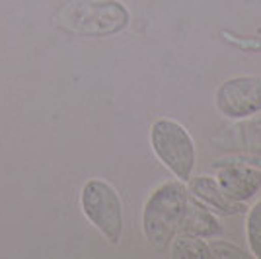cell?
Segmentation results:
<instances>
[{
    "label": "cell",
    "mask_w": 261,
    "mask_h": 259,
    "mask_svg": "<svg viewBox=\"0 0 261 259\" xmlns=\"http://www.w3.org/2000/svg\"><path fill=\"white\" fill-rule=\"evenodd\" d=\"M129 22V10L117 0H68L53 14L55 28L84 37L115 35Z\"/></svg>",
    "instance_id": "cell-2"
},
{
    "label": "cell",
    "mask_w": 261,
    "mask_h": 259,
    "mask_svg": "<svg viewBox=\"0 0 261 259\" xmlns=\"http://www.w3.org/2000/svg\"><path fill=\"white\" fill-rule=\"evenodd\" d=\"M185 187L193 201L201 203L217 216H234L246 213V205L230 199L218 185L215 175H191L185 182Z\"/></svg>",
    "instance_id": "cell-7"
},
{
    "label": "cell",
    "mask_w": 261,
    "mask_h": 259,
    "mask_svg": "<svg viewBox=\"0 0 261 259\" xmlns=\"http://www.w3.org/2000/svg\"><path fill=\"white\" fill-rule=\"evenodd\" d=\"M177 234L211 240V238H217L222 234V224H220V220L215 213H211L208 209H205L201 203H197L189 197L184 216L179 220Z\"/></svg>",
    "instance_id": "cell-8"
},
{
    "label": "cell",
    "mask_w": 261,
    "mask_h": 259,
    "mask_svg": "<svg viewBox=\"0 0 261 259\" xmlns=\"http://www.w3.org/2000/svg\"><path fill=\"white\" fill-rule=\"evenodd\" d=\"M148 142L156 160L179 182H187L197 164V146L191 133L172 117H158L148 131Z\"/></svg>",
    "instance_id": "cell-3"
},
{
    "label": "cell",
    "mask_w": 261,
    "mask_h": 259,
    "mask_svg": "<svg viewBox=\"0 0 261 259\" xmlns=\"http://www.w3.org/2000/svg\"><path fill=\"white\" fill-rule=\"evenodd\" d=\"M168 253L172 259H208L211 249L208 242L203 238L187 236V234H175L174 240L168 246Z\"/></svg>",
    "instance_id": "cell-10"
},
{
    "label": "cell",
    "mask_w": 261,
    "mask_h": 259,
    "mask_svg": "<svg viewBox=\"0 0 261 259\" xmlns=\"http://www.w3.org/2000/svg\"><path fill=\"white\" fill-rule=\"evenodd\" d=\"M82 215L111 246H119L125 228L123 201L113 185L106 179H88L80 191Z\"/></svg>",
    "instance_id": "cell-4"
},
{
    "label": "cell",
    "mask_w": 261,
    "mask_h": 259,
    "mask_svg": "<svg viewBox=\"0 0 261 259\" xmlns=\"http://www.w3.org/2000/svg\"><path fill=\"white\" fill-rule=\"evenodd\" d=\"M211 257L215 259H246L251 257L248 249H242L240 246L232 244L228 240H213L208 242Z\"/></svg>",
    "instance_id": "cell-12"
},
{
    "label": "cell",
    "mask_w": 261,
    "mask_h": 259,
    "mask_svg": "<svg viewBox=\"0 0 261 259\" xmlns=\"http://www.w3.org/2000/svg\"><path fill=\"white\" fill-rule=\"evenodd\" d=\"M244 232H246V246H248L250 255L261 259V197L246 209Z\"/></svg>",
    "instance_id": "cell-11"
},
{
    "label": "cell",
    "mask_w": 261,
    "mask_h": 259,
    "mask_svg": "<svg viewBox=\"0 0 261 259\" xmlns=\"http://www.w3.org/2000/svg\"><path fill=\"white\" fill-rule=\"evenodd\" d=\"M218 115L230 121L255 117L261 111V74H240L222 80L213 94Z\"/></svg>",
    "instance_id": "cell-5"
},
{
    "label": "cell",
    "mask_w": 261,
    "mask_h": 259,
    "mask_svg": "<svg viewBox=\"0 0 261 259\" xmlns=\"http://www.w3.org/2000/svg\"><path fill=\"white\" fill-rule=\"evenodd\" d=\"M226 131H228L226 142L232 144V148L244 152L248 156L261 158V119H242V121H236Z\"/></svg>",
    "instance_id": "cell-9"
},
{
    "label": "cell",
    "mask_w": 261,
    "mask_h": 259,
    "mask_svg": "<svg viewBox=\"0 0 261 259\" xmlns=\"http://www.w3.org/2000/svg\"><path fill=\"white\" fill-rule=\"evenodd\" d=\"M189 201L185 182L168 179L156 185L142 205L141 226L148 246L158 251L168 249L179 228V220Z\"/></svg>",
    "instance_id": "cell-1"
},
{
    "label": "cell",
    "mask_w": 261,
    "mask_h": 259,
    "mask_svg": "<svg viewBox=\"0 0 261 259\" xmlns=\"http://www.w3.org/2000/svg\"><path fill=\"white\" fill-rule=\"evenodd\" d=\"M259 156H248V158H230L220 160L217 164L218 185L230 199L246 203L259 193L261 189V164H255Z\"/></svg>",
    "instance_id": "cell-6"
}]
</instances>
